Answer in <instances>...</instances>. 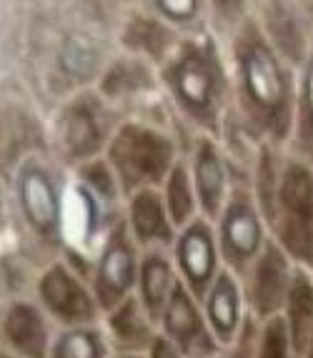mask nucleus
I'll return each mask as SVG.
<instances>
[{
  "label": "nucleus",
  "instance_id": "1",
  "mask_svg": "<svg viewBox=\"0 0 313 358\" xmlns=\"http://www.w3.org/2000/svg\"><path fill=\"white\" fill-rule=\"evenodd\" d=\"M238 68H241V85L248 106L256 110V115H263L265 120L283 118L286 108V80L278 60L273 58L271 48L263 41L253 36L238 45Z\"/></svg>",
  "mask_w": 313,
  "mask_h": 358
},
{
  "label": "nucleus",
  "instance_id": "2",
  "mask_svg": "<svg viewBox=\"0 0 313 358\" xmlns=\"http://www.w3.org/2000/svg\"><path fill=\"white\" fill-rule=\"evenodd\" d=\"M278 206H281V236L291 251L298 258L313 261V173L308 168H286L278 188Z\"/></svg>",
  "mask_w": 313,
  "mask_h": 358
},
{
  "label": "nucleus",
  "instance_id": "3",
  "mask_svg": "<svg viewBox=\"0 0 313 358\" xmlns=\"http://www.w3.org/2000/svg\"><path fill=\"white\" fill-rule=\"evenodd\" d=\"M110 155L126 183L136 185L143 180H161L173 150L168 141L158 133L140 126H128L115 138Z\"/></svg>",
  "mask_w": 313,
  "mask_h": 358
},
{
  "label": "nucleus",
  "instance_id": "4",
  "mask_svg": "<svg viewBox=\"0 0 313 358\" xmlns=\"http://www.w3.org/2000/svg\"><path fill=\"white\" fill-rule=\"evenodd\" d=\"M170 83L178 101L198 115V120H208L216 108V73L211 60L198 50H191L188 55L178 58V63L170 71Z\"/></svg>",
  "mask_w": 313,
  "mask_h": 358
},
{
  "label": "nucleus",
  "instance_id": "5",
  "mask_svg": "<svg viewBox=\"0 0 313 358\" xmlns=\"http://www.w3.org/2000/svg\"><path fill=\"white\" fill-rule=\"evenodd\" d=\"M18 198L28 226L41 238H55L61 226V201L48 173L41 168H25L18 180Z\"/></svg>",
  "mask_w": 313,
  "mask_h": 358
},
{
  "label": "nucleus",
  "instance_id": "6",
  "mask_svg": "<svg viewBox=\"0 0 313 358\" xmlns=\"http://www.w3.org/2000/svg\"><path fill=\"white\" fill-rule=\"evenodd\" d=\"M133 275H136V258L133 248L126 238V231L118 228L113 233L110 243L105 245L103 258L98 263L96 273V296L103 308L121 303L126 299V291L133 286Z\"/></svg>",
  "mask_w": 313,
  "mask_h": 358
},
{
  "label": "nucleus",
  "instance_id": "7",
  "mask_svg": "<svg viewBox=\"0 0 313 358\" xmlns=\"http://www.w3.org/2000/svg\"><path fill=\"white\" fill-rule=\"evenodd\" d=\"M161 318L168 336L175 341V346L181 348V353L191 358H203L213 351L211 338L205 334L203 323L196 313V306L183 286H173Z\"/></svg>",
  "mask_w": 313,
  "mask_h": 358
},
{
  "label": "nucleus",
  "instance_id": "8",
  "mask_svg": "<svg viewBox=\"0 0 313 358\" xmlns=\"http://www.w3.org/2000/svg\"><path fill=\"white\" fill-rule=\"evenodd\" d=\"M41 301L45 308L66 323H80L93 318V301L83 291L75 275L63 266H53L48 273L41 278Z\"/></svg>",
  "mask_w": 313,
  "mask_h": 358
},
{
  "label": "nucleus",
  "instance_id": "9",
  "mask_svg": "<svg viewBox=\"0 0 313 358\" xmlns=\"http://www.w3.org/2000/svg\"><path fill=\"white\" fill-rule=\"evenodd\" d=\"M223 256L233 266H243L256 258L261 248V223L246 196H235L223 213Z\"/></svg>",
  "mask_w": 313,
  "mask_h": 358
},
{
  "label": "nucleus",
  "instance_id": "10",
  "mask_svg": "<svg viewBox=\"0 0 313 358\" xmlns=\"http://www.w3.org/2000/svg\"><path fill=\"white\" fill-rule=\"evenodd\" d=\"M175 258L191 291L196 296H203L216 271V248H213V236L208 226L193 223L175 245Z\"/></svg>",
  "mask_w": 313,
  "mask_h": 358
},
{
  "label": "nucleus",
  "instance_id": "11",
  "mask_svg": "<svg viewBox=\"0 0 313 358\" xmlns=\"http://www.w3.org/2000/svg\"><path fill=\"white\" fill-rule=\"evenodd\" d=\"M3 334L20 358H45V323L38 308L15 303L8 310Z\"/></svg>",
  "mask_w": 313,
  "mask_h": 358
},
{
  "label": "nucleus",
  "instance_id": "12",
  "mask_svg": "<svg viewBox=\"0 0 313 358\" xmlns=\"http://www.w3.org/2000/svg\"><path fill=\"white\" fill-rule=\"evenodd\" d=\"M208 323L221 341H231L238 326V293L231 275L221 273L208 293Z\"/></svg>",
  "mask_w": 313,
  "mask_h": 358
},
{
  "label": "nucleus",
  "instance_id": "13",
  "mask_svg": "<svg viewBox=\"0 0 313 358\" xmlns=\"http://www.w3.org/2000/svg\"><path fill=\"white\" fill-rule=\"evenodd\" d=\"M170 291H173L170 266L161 256L151 253L143 261V268H140V299H143V306L151 313V318L163 316V308L168 303Z\"/></svg>",
  "mask_w": 313,
  "mask_h": 358
},
{
  "label": "nucleus",
  "instance_id": "14",
  "mask_svg": "<svg viewBox=\"0 0 313 358\" xmlns=\"http://www.w3.org/2000/svg\"><path fill=\"white\" fill-rule=\"evenodd\" d=\"M196 185H198V196L205 213L208 215L221 213L226 173H223V166L218 161V155L211 143L201 145L198 155H196Z\"/></svg>",
  "mask_w": 313,
  "mask_h": 358
},
{
  "label": "nucleus",
  "instance_id": "15",
  "mask_svg": "<svg viewBox=\"0 0 313 358\" xmlns=\"http://www.w3.org/2000/svg\"><path fill=\"white\" fill-rule=\"evenodd\" d=\"M131 221L133 231L138 241H168L170 226L166 221V210H163L161 198L151 191H143L136 196L131 206Z\"/></svg>",
  "mask_w": 313,
  "mask_h": 358
},
{
  "label": "nucleus",
  "instance_id": "16",
  "mask_svg": "<svg viewBox=\"0 0 313 358\" xmlns=\"http://www.w3.org/2000/svg\"><path fill=\"white\" fill-rule=\"evenodd\" d=\"M286 293V263L276 251H268L261 258L256 271V303L259 310H273Z\"/></svg>",
  "mask_w": 313,
  "mask_h": 358
},
{
  "label": "nucleus",
  "instance_id": "17",
  "mask_svg": "<svg viewBox=\"0 0 313 358\" xmlns=\"http://www.w3.org/2000/svg\"><path fill=\"white\" fill-rule=\"evenodd\" d=\"M63 143L73 155H88L98 145V123L85 106H75L66 113Z\"/></svg>",
  "mask_w": 313,
  "mask_h": 358
},
{
  "label": "nucleus",
  "instance_id": "18",
  "mask_svg": "<svg viewBox=\"0 0 313 358\" xmlns=\"http://www.w3.org/2000/svg\"><path fill=\"white\" fill-rule=\"evenodd\" d=\"M48 358H103V343L93 331L73 329L58 336Z\"/></svg>",
  "mask_w": 313,
  "mask_h": 358
},
{
  "label": "nucleus",
  "instance_id": "19",
  "mask_svg": "<svg viewBox=\"0 0 313 358\" xmlns=\"http://www.w3.org/2000/svg\"><path fill=\"white\" fill-rule=\"evenodd\" d=\"M311 321H313V288L306 281V275H298L293 288H291V326H293L296 346H301V341H306Z\"/></svg>",
  "mask_w": 313,
  "mask_h": 358
},
{
  "label": "nucleus",
  "instance_id": "20",
  "mask_svg": "<svg viewBox=\"0 0 313 358\" xmlns=\"http://www.w3.org/2000/svg\"><path fill=\"white\" fill-rule=\"evenodd\" d=\"M113 331L118 336V341L128 343V346H140L148 338V326H145L143 316H140L138 303L133 299H128L126 303H121V308L115 310L113 316Z\"/></svg>",
  "mask_w": 313,
  "mask_h": 358
},
{
  "label": "nucleus",
  "instance_id": "21",
  "mask_svg": "<svg viewBox=\"0 0 313 358\" xmlns=\"http://www.w3.org/2000/svg\"><path fill=\"white\" fill-rule=\"evenodd\" d=\"M126 43L136 50H145V53H161L168 43V33L161 28V23L151 18H133L126 30Z\"/></svg>",
  "mask_w": 313,
  "mask_h": 358
},
{
  "label": "nucleus",
  "instance_id": "22",
  "mask_svg": "<svg viewBox=\"0 0 313 358\" xmlns=\"http://www.w3.org/2000/svg\"><path fill=\"white\" fill-rule=\"evenodd\" d=\"M61 66L68 76H75V78L91 76L93 68H96V50H93L91 45H88V41H83V38H71V41L63 45Z\"/></svg>",
  "mask_w": 313,
  "mask_h": 358
},
{
  "label": "nucleus",
  "instance_id": "23",
  "mask_svg": "<svg viewBox=\"0 0 313 358\" xmlns=\"http://www.w3.org/2000/svg\"><path fill=\"white\" fill-rule=\"evenodd\" d=\"M268 18H271L268 20L271 23V33L276 36L281 50L286 55H291L293 60H298V55H301V36H298V28L293 23V15L283 10L281 6H276L271 8Z\"/></svg>",
  "mask_w": 313,
  "mask_h": 358
},
{
  "label": "nucleus",
  "instance_id": "24",
  "mask_svg": "<svg viewBox=\"0 0 313 358\" xmlns=\"http://www.w3.org/2000/svg\"><path fill=\"white\" fill-rule=\"evenodd\" d=\"M168 208L170 218L175 223H186L191 215L193 201H191V188H188V178L183 168H175L168 183Z\"/></svg>",
  "mask_w": 313,
  "mask_h": 358
},
{
  "label": "nucleus",
  "instance_id": "25",
  "mask_svg": "<svg viewBox=\"0 0 313 358\" xmlns=\"http://www.w3.org/2000/svg\"><path fill=\"white\" fill-rule=\"evenodd\" d=\"M259 358H286V336H283V326L278 321H273L265 331Z\"/></svg>",
  "mask_w": 313,
  "mask_h": 358
},
{
  "label": "nucleus",
  "instance_id": "26",
  "mask_svg": "<svg viewBox=\"0 0 313 358\" xmlns=\"http://www.w3.org/2000/svg\"><path fill=\"white\" fill-rule=\"evenodd\" d=\"M163 15H168L170 20H191L196 15L198 0H156Z\"/></svg>",
  "mask_w": 313,
  "mask_h": 358
},
{
  "label": "nucleus",
  "instance_id": "27",
  "mask_svg": "<svg viewBox=\"0 0 313 358\" xmlns=\"http://www.w3.org/2000/svg\"><path fill=\"white\" fill-rule=\"evenodd\" d=\"M303 115H306V131L313 136V58L308 63L306 80H303Z\"/></svg>",
  "mask_w": 313,
  "mask_h": 358
},
{
  "label": "nucleus",
  "instance_id": "28",
  "mask_svg": "<svg viewBox=\"0 0 313 358\" xmlns=\"http://www.w3.org/2000/svg\"><path fill=\"white\" fill-rule=\"evenodd\" d=\"M153 358H181V351L168 338H156L153 341Z\"/></svg>",
  "mask_w": 313,
  "mask_h": 358
},
{
  "label": "nucleus",
  "instance_id": "29",
  "mask_svg": "<svg viewBox=\"0 0 313 358\" xmlns=\"http://www.w3.org/2000/svg\"><path fill=\"white\" fill-rule=\"evenodd\" d=\"M216 6H218V10H223L226 15H233V13L241 10L243 0H216Z\"/></svg>",
  "mask_w": 313,
  "mask_h": 358
},
{
  "label": "nucleus",
  "instance_id": "30",
  "mask_svg": "<svg viewBox=\"0 0 313 358\" xmlns=\"http://www.w3.org/2000/svg\"><path fill=\"white\" fill-rule=\"evenodd\" d=\"M0 358H18V356H10V353H0Z\"/></svg>",
  "mask_w": 313,
  "mask_h": 358
},
{
  "label": "nucleus",
  "instance_id": "31",
  "mask_svg": "<svg viewBox=\"0 0 313 358\" xmlns=\"http://www.w3.org/2000/svg\"><path fill=\"white\" fill-rule=\"evenodd\" d=\"M121 358H136V356H121Z\"/></svg>",
  "mask_w": 313,
  "mask_h": 358
}]
</instances>
